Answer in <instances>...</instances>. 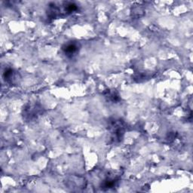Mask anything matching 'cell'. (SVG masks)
Returning <instances> with one entry per match:
<instances>
[{
  "mask_svg": "<svg viewBox=\"0 0 193 193\" xmlns=\"http://www.w3.org/2000/svg\"><path fill=\"white\" fill-rule=\"evenodd\" d=\"M77 50H78V47L75 44H69L64 48L65 54L67 55H73V54L75 53Z\"/></svg>",
  "mask_w": 193,
  "mask_h": 193,
  "instance_id": "6da1fadb",
  "label": "cell"
}]
</instances>
